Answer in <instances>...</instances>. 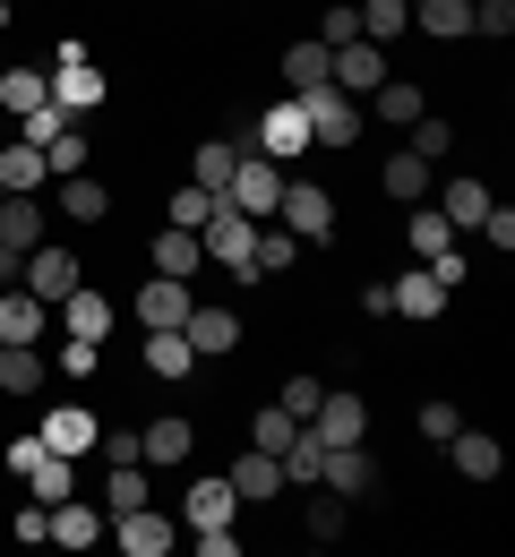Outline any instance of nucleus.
<instances>
[{
	"label": "nucleus",
	"mask_w": 515,
	"mask_h": 557,
	"mask_svg": "<svg viewBox=\"0 0 515 557\" xmlns=\"http://www.w3.org/2000/svg\"><path fill=\"white\" fill-rule=\"evenodd\" d=\"M275 198H284V163L241 154V163H232V181H223V207L249 214V223H275Z\"/></svg>",
	"instance_id": "f257e3e1"
},
{
	"label": "nucleus",
	"mask_w": 515,
	"mask_h": 557,
	"mask_svg": "<svg viewBox=\"0 0 515 557\" xmlns=\"http://www.w3.org/2000/svg\"><path fill=\"white\" fill-rule=\"evenodd\" d=\"M198 249H207V267H223V275H241V283H258V275H249V249H258V223H249V214L216 207L207 223H198Z\"/></svg>",
	"instance_id": "f03ea898"
},
{
	"label": "nucleus",
	"mask_w": 515,
	"mask_h": 557,
	"mask_svg": "<svg viewBox=\"0 0 515 557\" xmlns=\"http://www.w3.org/2000/svg\"><path fill=\"white\" fill-rule=\"evenodd\" d=\"M275 223H284L293 240H335V189H318V181H284Z\"/></svg>",
	"instance_id": "7ed1b4c3"
},
{
	"label": "nucleus",
	"mask_w": 515,
	"mask_h": 557,
	"mask_svg": "<svg viewBox=\"0 0 515 557\" xmlns=\"http://www.w3.org/2000/svg\"><path fill=\"white\" fill-rule=\"evenodd\" d=\"M387 44H369V35H353V44H335V52H327V86H335V95H353V103H361L369 86H387Z\"/></svg>",
	"instance_id": "20e7f679"
},
{
	"label": "nucleus",
	"mask_w": 515,
	"mask_h": 557,
	"mask_svg": "<svg viewBox=\"0 0 515 557\" xmlns=\"http://www.w3.org/2000/svg\"><path fill=\"white\" fill-rule=\"evenodd\" d=\"M17 283H26V292H35V300H44V309H61V300H70L77 283V258L70 249H52V240H35V249H26V258H17Z\"/></svg>",
	"instance_id": "39448f33"
},
{
	"label": "nucleus",
	"mask_w": 515,
	"mask_h": 557,
	"mask_svg": "<svg viewBox=\"0 0 515 557\" xmlns=\"http://www.w3.org/2000/svg\"><path fill=\"white\" fill-rule=\"evenodd\" d=\"M293 103L309 112V138H318V146H361V103H353V95L309 86V95H293Z\"/></svg>",
	"instance_id": "423d86ee"
},
{
	"label": "nucleus",
	"mask_w": 515,
	"mask_h": 557,
	"mask_svg": "<svg viewBox=\"0 0 515 557\" xmlns=\"http://www.w3.org/2000/svg\"><path fill=\"white\" fill-rule=\"evenodd\" d=\"M52 103H61L70 121H86V112L103 103V70L86 61V44H61V61H52Z\"/></svg>",
	"instance_id": "0eeeda50"
},
{
	"label": "nucleus",
	"mask_w": 515,
	"mask_h": 557,
	"mask_svg": "<svg viewBox=\"0 0 515 557\" xmlns=\"http://www.w3.org/2000/svg\"><path fill=\"white\" fill-rule=\"evenodd\" d=\"M309 112L301 103H275V112H258V138H249V154H267V163H301L309 154Z\"/></svg>",
	"instance_id": "6e6552de"
},
{
	"label": "nucleus",
	"mask_w": 515,
	"mask_h": 557,
	"mask_svg": "<svg viewBox=\"0 0 515 557\" xmlns=\"http://www.w3.org/2000/svg\"><path fill=\"white\" fill-rule=\"evenodd\" d=\"M232 515H241V488L223 481V472L181 488V523H189V532H232Z\"/></svg>",
	"instance_id": "1a4fd4ad"
},
{
	"label": "nucleus",
	"mask_w": 515,
	"mask_h": 557,
	"mask_svg": "<svg viewBox=\"0 0 515 557\" xmlns=\"http://www.w3.org/2000/svg\"><path fill=\"white\" fill-rule=\"evenodd\" d=\"M103 532L121 541V557H172V515H155V497L130 506V515H112Z\"/></svg>",
	"instance_id": "9d476101"
},
{
	"label": "nucleus",
	"mask_w": 515,
	"mask_h": 557,
	"mask_svg": "<svg viewBox=\"0 0 515 557\" xmlns=\"http://www.w3.org/2000/svg\"><path fill=\"white\" fill-rule=\"evenodd\" d=\"M318 481L335 488L344 506H353V497H378V455H369V446H327V463H318Z\"/></svg>",
	"instance_id": "9b49d317"
},
{
	"label": "nucleus",
	"mask_w": 515,
	"mask_h": 557,
	"mask_svg": "<svg viewBox=\"0 0 515 557\" xmlns=\"http://www.w3.org/2000/svg\"><path fill=\"white\" fill-rule=\"evenodd\" d=\"M35 437H44V446H52V455H86V446H95V437H103V420L86 412V404H61V412H44L35 420Z\"/></svg>",
	"instance_id": "f8f14e48"
},
{
	"label": "nucleus",
	"mask_w": 515,
	"mask_h": 557,
	"mask_svg": "<svg viewBox=\"0 0 515 557\" xmlns=\"http://www.w3.org/2000/svg\"><path fill=\"white\" fill-rule=\"evenodd\" d=\"M103 523H112V515H103L95 497H52V549H95Z\"/></svg>",
	"instance_id": "ddd939ff"
},
{
	"label": "nucleus",
	"mask_w": 515,
	"mask_h": 557,
	"mask_svg": "<svg viewBox=\"0 0 515 557\" xmlns=\"http://www.w3.org/2000/svg\"><path fill=\"white\" fill-rule=\"evenodd\" d=\"M189 446H198V429H189L181 412H155L147 429H138V463H163V472L189 463Z\"/></svg>",
	"instance_id": "4468645a"
},
{
	"label": "nucleus",
	"mask_w": 515,
	"mask_h": 557,
	"mask_svg": "<svg viewBox=\"0 0 515 557\" xmlns=\"http://www.w3.org/2000/svg\"><path fill=\"white\" fill-rule=\"evenodd\" d=\"M301 429H318L327 446H361V437H369V412H361V395H318V412L301 420Z\"/></svg>",
	"instance_id": "2eb2a0df"
},
{
	"label": "nucleus",
	"mask_w": 515,
	"mask_h": 557,
	"mask_svg": "<svg viewBox=\"0 0 515 557\" xmlns=\"http://www.w3.org/2000/svg\"><path fill=\"white\" fill-rule=\"evenodd\" d=\"M446 455H455V472H464V481H499V472H507V446H499L490 429H455V437H446Z\"/></svg>",
	"instance_id": "dca6fc26"
},
{
	"label": "nucleus",
	"mask_w": 515,
	"mask_h": 557,
	"mask_svg": "<svg viewBox=\"0 0 515 557\" xmlns=\"http://www.w3.org/2000/svg\"><path fill=\"white\" fill-rule=\"evenodd\" d=\"M44 326H52V309H44L26 283H9V292H0V344H44Z\"/></svg>",
	"instance_id": "f3484780"
},
{
	"label": "nucleus",
	"mask_w": 515,
	"mask_h": 557,
	"mask_svg": "<svg viewBox=\"0 0 515 557\" xmlns=\"http://www.w3.org/2000/svg\"><path fill=\"white\" fill-rule=\"evenodd\" d=\"M387 300H395V318H421V326H430V318H446V300H455V292L421 267V275H395V283H387Z\"/></svg>",
	"instance_id": "a211bd4d"
},
{
	"label": "nucleus",
	"mask_w": 515,
	"mask_h": 557,
	"mask_svg": "<svg viewBox=\"0 0 515 557\" xmlns=\"http://www.w3.org/2000/svg\"><path fill=\"white\" fill-rule=\"evenodd\" d=\"M189 309H198V292H189L181 275H147V292H138V326H181Z\"/></svg>",
	"instance_id": "6ab92c4d"
},
{
	"label": "nucleus",
	"mask_w": 515,
	"mask_h": 557,
	"mask_svg": "<svg viewBox=\"0 0 515 557\" xmlns=\"http://www.w3.org/2000/svg\"><path fill=\"white\" fill-rule=\"evenodd\" d=\"M223 481L241 488V506H267V497H284V463H275V455H258V446H249V455H241V463H223Z\"/></svg>",
	"instance_id": "aec40b11"
},
{
	"label": "nucleus",
	"mask_w": 515,
	"mask_h": 557,
	"mask_svg": "<svg viewBox=\"0 0 515 557\" xmlns=\"http://www.w3.org/2000/svg\"><path fill=\"white\" fill-rule=\"evenodd\" d=\"M181 335H189L198 360H223V351L241 344V318H232V309H189V318H181Z\"/></svg>",
	"instance_id": "412c9836"
},
{
	"label": "nucleus",
	"mask_w": 515,
	"mask_h": 557,
	"mask_svg": "<svg viewBox=\"0 0 515 557\" xmlns=\"http://www.w3.org/2000/svg\"><path fill=\"white\" fill-rule=\"evenodd\" d=\"M378 189H387V198H404V207H421V198H430V163H421L413 146H395V154L378 163Z\"/></svg>",
	"instance_id": "4be33fe9"
},
{
	"label": "nucleus",
	"mask_w": 515,
	"mask_h": 557,
	"mask_svg": "<svg viewBox=\"0 0 515 557\" xmlns=\"http://www.w3.org/2000/svg\"><path fill=\"white\" fill-rule=\"evenodd\" d=\"M147 369L163 377V386H181V377L198 369V351H189V335H181V326H147Z\"/></svg>",
	"instance_id": "5701e85b"
},
{
	"label": "nucleus",
	"mask_w": 515,
	"mask_h": 557,
	"mask_svg": "<svg viewBox=\"0 0 515 557\" xmlns=\"http://www.w3.org/2000/svg\"><path fill=\"white\" fill-rule=\"evenodd\" d=\"M61 326H70V335H86V344H103V335H112V300H103L95 283H77L70 300H61Z\"/></svg>",
	"instance_id": "b1692460"
},
{
	"label": "nucleus",
	"mask_w": 515,
	"mask_h": 557,
	"mask_svg": "<svg viewBox=\"0 0 515 557\" xmlns=\"http://www.w3.org/2000/svg\"><path fill=\"white\" fill-rule=\"evenodd\" d=\"M198 267H207V249H198V232H181V223H163V232H155V275H198Z\"/></svg>",
	"instance_id": "393cba45"
},
{
	"label": "nucleus",
	"mask_w": 515,
	"mask_h": 557,
	"mask_svg": "<svg viewBox=\"0 0 515 557\" xmlns=\"http://www.w3.org/2000/svg\"><path fill=\"white\" fill-rule=\"evenodd\" d=\"M44 181H52V172H44V154H35L26 138H9V146H0V189H9V198H35Z\"/></svg>",
	"instance_id": "a878e982"
},
{
	"label": "nucleus",
	"mask_w": 515,
	"mask_h": 557,
	"mask_svg": "<svg viewBox=\"0 0 515 557\" xmlns=\"http://www.w3.org/2000/svg\"><path fill=\"white\" fill-rule=\"evenodd\" d=\"M44 377H52V360L35 344H0V395H35Z\"/></svg>",
	"instance_id": "bb28decb"
},
{
	"label": "nucleus",
	"mask_w": 515,
	"mask_h": 557,
	"mask_svg": "<svg viewBox=\"0 0 515 557\" xmlns=\"http://www.w3.org/2000/svg\"><path fill=\"white\" fill-rule=\"evenodd\" d=\"M35 103H52V77H44V70H9V61H0V112L26 121Z\"/></svg>",
	"instance_id": "cd10ccee"
},
{
	"label": "nucleus",
	"mask_w": 515,
	"mask_h": 557,
	"mask_svg": "<svg viewBox=\"0 0 515 557\" xmlns=\"http://www.w3.org/2000/svg\"><path fill=\"white\" fill-rule=\"evenodd\" d=\"M369 112H378V121H395V129H413L430 103H421V86H413V77H387V86H369Z\"/></svg>",
	"instance_id": "c85d7f7f"
},
{
	"label": "nucleus",
	"mask_w": 515,
	"mask_h": 557,
	"mask_svg": "<svg viewBox=\"0 0 515 557\" xmlns=\"http://www.w3.org/2000/svg\"><path fill=\"white\" fill-rule=\"evenodd\" d=\"M404 240H413V258L430 267V258H446V249H455V223H446V214L421 198V207H413V223H404Z\"/></svg>",
	"instance_id": "c756f323"
},
{
	"label": "nucleus",
	"mask_w": 515,
	"mask_h": 557,
	"mask_svg": "<svg viewBox=\"0 0 515 557\" xmlns=\"http://www.w3.org/2000/svg\"><path fill=\"white\" fill-rule=\"evenodd\" d=\"M439 214L455 223V232H481V214H490V189L464 172V181H446V189H439Z\"/></svg>",
	"instance_id": "7c9ffc66"
},
{
	"label": "nucleus",
	"mask_w": 515,
	"mask_h": 557,
	"mask_svg": "<svg viewBox=\"0 0 515 557\" xmlns=\"http://www.w3.org/2000/svg\"><path fill=\"white\" fill-rule=\"evenodd\" d=\"M61 214H70V223H103V214H112V189H103L95 172H70V181H61Z\"/></svg>",
	"instance_id": "2f4dec72"
},
{
	"label": "nucleus",
	"mask_w": 515,
	"mask_h": 557,
	"mask_svg": "<svg viewBox=\"0 0 515 557\" xmlns=\"http://www.w3.org/2000/svg\"><path fill=\"white\" fill-rule=\"evenodd\" d=\"M35 240H44V207H35V198H0V249L26 258Z\"/></svg>",
	"instance_id": "473e14b6"
},
{
	"label": "nucleus",
	"mask_w": 515,
	"mask_h": 557,
	"mask_svg": "<svg viewBox=\"0 0 515 557\" xmlns=\"http://www.w3.org/2000/svg\"><path fill=\"white\" fill-rule=\"evenodd\" d=\"M413 26L446 44V35H473V0H413Z\"/></svg>",
	"instance_id": "72a5a7b5"
},
{
	"label": "nucleus",
	"mask_w": 515,
	"mask_h": 557,
	"mask_svg": "<svg viewBox=\"0 0 515 557\" xmlns=\"http://www.w3.org/2000/svg\"><path fill=\"white\" fill-rule=\"evenodd\" d=\"M155 488H147V463H112L103 472V515H130V506H147Z\"/></svg>",
	"instance_id": "f704fd0d"
},
{
	"label": "nucleus",
	"mask_w": 515,
	"mask_h": 557,
	"mask_svg": "<svg viewBox=\"0 0 515 557\" xmlns=\"http://www.w3.org/2000/svg\"><path fill=\"white\" fill-rule=\"evenodd\" d=\"M232 163H241V146H232V138H207L198 154H189V181H198V189H216V198H223V181H232Z\"/></svg>",
	"instance_id": "c9c22d12"
},
{
	"label": "nucleus",
	"mask_w": 515,
	"mask_h": 557,
	"mask_svg": "<svg viewBox=\"0 0 515 557\" xmlns=\"http://www.w3.org/2000/svg\"><path fill=\"white\" fill-rule=\"evenodd\" d=\"M318 463H327V437H318V429H293V446H284V488H309Z\"/></svg>",
	"instance_id": "e433bc0d"
},
{
	"label": "nucleus",
	"mask_w": 515,
	"mask_h": 557,
	"mask_svg": "<svg viewBox=\"0 0 515 557\" xmlns=\"http://www.w3.org/2000/svg\"><path fill=\"white\" fill-rule=\"evenodd\" d=\"M77 463L70 455H44V463H35V472H26V497H44V506H52V497H77Z\"/></svg>",
	"instance_id": "4c0bfd02"
},
{
	"label": "nucleus",
	"mask_w": 515,
	"mask_h": 557,
	"mask_svg": "<svg viewBox=\"0 0 515 557\" xmlns=\"http://www.w3.org/2000/svg\"><path fill=\"white\" fill-rule=\"evenodd\" d=\"M216 207H223L216 189H198V181H181V189L163 198V223H181V232H198V223H207V214H216Z\"/></svg>",
	"instance_id": "58836bf2"
},
{
	"label": "nucleus",
	"mask_w": 515,
	"mask_h": 557,
	"mask_svg": "<svg viewBox=\"0 0 515 557\" xmlns=\"http://www.w3.org/2000/svg\"><path fill=\"white\" fill-rule=\"evenodd\" d=\"M353 9H361V35H369V44H395V35L413 26V9H404V0H353Z\"/></svg>",
	"instance_id": "ea45409f"
},
{
	"label": "nucleus",
	"mask_w": 515,
	"mask_h": 557,
	"mask_svg": "<svg viewBox=\"0 0 515 557\" xmlns=\"http://www.w3.org/2000/svg\"><path fill=\"white\" fill-rule=\"evenodd\" d=\"M284 77H293V95L327 86V44H318V35H309V44H293V52H284Z\"/></svg>",
	"instance_id": "a19ab883"
},
{
	"label": "nucleus",
	"mask_w": 515,
	"mask_h": 557,
	"mask_svg": "<svg viewBox=\"0 0 515 557\" xmlns=\"http://www.w3.org/2000/svg\"><path fill=\"white\" fill-rule=\"evenodd\" d=\"M293 429H301V420L284 412V404H275V412H258V420H249V446H258V455H275V463H284V446H293Z\"/></svg>",
	"instance_id": "79ce46f5"
},
{
	"label": "nucleus",
	"mask_w": 515,
	"mask_h": 557,
	"mask_svg": "<svg viewBox=\"0 0 515 557\" xmlns=\"http://www.w3.org/2000/svg\"><path fill=\"white\" fill-rule=\"evenodd\" d=\"M404 146H413L421 163H446V154H455V129H446L439 112H421V121H413V138H404Z\"/></svg>",
	"instance_id": "37998d69"
},
{
	"label": "nucleus",
	"mask_w": 515,
	"mask_h": 557,
	"mask_svg": "<svg viewBox=\"0 0 515 557\" xmlns=\"http://www.w3.org/2000/svg\"><path fill=\"white\" fill-rule=\"evenodd\" d=\"M44 172H52V181H70V172H86V138H77V121H70V129H61L52 146H44Z\"/></svg>",
	"instance_id": "c03bdc74"
},
{
	"label": "nucleus",
	"mask_w": 515,
	"mask_h": 557,
	"mask_svg": "<svg viewBox=\"0 0 515 557\" xmlns=\"http://www.w3.org/2000/svg\"><path fill=\"white\" fill-rule=\"evenodd\" d=\"M344 523H353V515H344V497H335V488H327V497H309V541H344Z\"/></svg>",
	"instance_id": "a18cd8bd"
},
{
	"label": "nucleus",
	"mask_w": 515,
	"mask_h": 557,
	"mask_svg": "<svg viewBox=\"0 0 515 557\" xmlns=\"http://www.w3.org/2000/svg\"><path fill=\"white\" fill-rule=\"evenodd\" d=\"M17 549H52V506H44V497L17 506Z\"/></svg>",
	"instance_id": "49530a36"
},
{
	"label": "nucleus",
	"mask_w": 515,
	"mask_h": 557,
	"mask_svg": "<svg viewBox=\"0 0 515 557\" xmlns=\"http://www.w3.org/2000/svg\"><path fill=\"white\" fill-rule=\"evenodd\" d=\"M353 35H361V9H353V0H335V9L318 17V44L335 52V44H353Z\"/></svg>",
	"instance_id": "de8ad7c7"
},
{
	"label": "nucleus",
	"mask_w": 515,
	"mask_h": 557,
	"mask_svg": "<svg viewBox=\"0 0 515 557\" xmlns=\"http://www.w3.org/2000/svg\"><path fill=\"white\" fill-rule=\"evenodd\" d=\"M44 455H52V446H44V437H35V429H17V437H9V446H0V463H9V472H17V481H26V472H35V463H44Z\"/></svg>",
	"instance_id": "09e8293b"
},
{
	"label": "nucleus",
	"mask_w": 515,
	"mask_h": 557,
	"mask_svg": "<svg viewBox=\"0 0 515 557\" xmlns=\"http://www.w3.org/2000/svg\"><path fill=\"white\" fill-rule=\"evenodd\" d=\"M318 395H327V386H318V377H301V369H293L275 404H284V412H293V420H309V412H318Z\"/></svg>",
	"instance_id": "8fccbe9b"
},
{
	"label": "nucleus",
	"mask_w": 515,
	"mask_h": 557,
	"mask_svg": "<svg viewBox=\"0 0 515 557\" xmlns=\"http://www.w3.org/2000/svg\"><path fill=\"white\" fill-rule=\"evenodd\" d=\"M52 369H70V377H95V369H103V344H86V335H70Z\"/></svg>",
	"instance_id": "3c124183"
},
{
	"label": "nucleus",
	"mask_w": 515,
	"mask_h": 557,
	"mask_svg": "<svg viewBox=\"0 0 515 557\" xmlns=\"http://www.w3.org/2000/svg\"><path fill=\"white\" fill-rule=\"evenodd\" d=\"M455 429H464V412H455V404H421V446H446Z\"/></svg>",
	"instance_id": "603ef678"
},
{
	"label": "nucleus",
	"mask_w": 515,
	"mask_h": 557,
	"mask_svg": "<svg viewBox=\"0 0 515 557\" xmlns=\"http://www.w3.org/2000/svg\"><path fill=\"white\" fill-rule=\"evenodd\" d=\"M473 35H515V0H473Z\"/></svg>",
	"instance_id": "864d4df0"
},
{
	"label": "nucleus",
	"mask_w": 515,
	"mask_h": 557,
	"mask_svg": "<svg viewBox=\"0 0 515 557\" xmlns=\"http://www.w3.org/2000/svg\"><path fill=\"white\" fill-rule=\"evenodd\" d=\"M95 446H103V463H138V429H103Z\"/></svg>",
	"instance_id": "5fc2aeb1"
},
{
	"label": "nucleus",
	"mask_w": 515,
	"mask_h": 557,
	"mask_svg": "<svg viewBox=\"0 0 515 557\" xmlns=\"http://www.w3.org/2000/svg\"><path fill=\"white\" fill-rule=\"evenodd\" d=\"M481 240H490V249H515V214L490 207V214H481Z\"/></svg>",
	"instance_id": "6e6d98bb"
},
{
	"label": "nucleus",
	"mask_w": 515,
	"mask_h": 557,
	"mask_svg": "<svg viewBox=\"0 0 515 557\" xmlns=\"http://www.w3.org/2000/svg\"><path fill=\"white\" fill-rule=\"evenodd\" d=\"M189 549H198V557H241V541H232V532H198Z\"/></svg>",
	"instance_id": "4d7b16f0"
},
{
	"label": "nucleus",
	"mask_w": 515,
	"mask_h": 557,
	"mask_svg": "<svg viewBox=\"0 0 515 557\" xmlns=\"http://www.w3.org/2000/svg\"><path fill=\"white\" fill-rule=\"evenodd\" d=\"M0 26H9V0H0Z\"/></svg>",
	"instance_id": "13d9d810"
},
{
	"label": "nucleus",
	"mask_w": 515,
	"mask_h": 557,
	"mask_svg": "<svg viewBox=\"0 0 515 557\" xmlns=\"http://www.w3.org/2000/svg\"><path fill=\"white\" fill-rule=\"evenodd\" d=\"M0 198H9V189H0Z\"/></svg>",
	"instance_id": "bf43d9fd"
}]
</instances>
